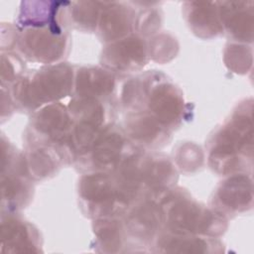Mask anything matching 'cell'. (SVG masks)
Instances as JSON below:
<instances>
[{
  "instance_id": "cell-1",
  "label": "cell",
  "mask_w": 254,
  "mask_h": 254,
  "mask_svg": "<svg viewBox=\"0 0 254 254\" xmlns=\"http://www.w3.org/2000/svg\"><path fill=\"white\" fill-rule=\"evenodd\" d=\"M163 221L176 234L220 233L225 228V220L220 213H213L190 198L181 195L169 196L160 205Z\"/></svg>"
},
{
  "instance_id": "cell-2",
  "label": "cell",
  "mask_w": 254,
  "mask_h": 254,
  "mask_svg": "<svg viewBox=\"0 0 254 254\" xmlns=\"http://www.w3.org/2000/svg\"><path fill=\"white\" fill-rule=\"evenodd\" d=\"M72 87V70L66 64L48 66L33 77L22 80L18 86L19 96L25 105L38 106L65 96Z\"/></svg>"
},
{
  "instance_id": "cell-3",
  "label": "cell",
  "mask_w": 254,
  "mask_h": 254,
  "mask_svg": "<svg viewBox=\"0 0 254 254\" xmlns=\"http://www.w3.org/2000/svg\"><path fill=\"white\" fill-rule=\"evenodd\" d=\"M79 192L88 207V212L99 216L120 213L128 205L120 196L115 184L105 174H93L82 178Z\"/></svg>"
},
{
  "instance_id": "cell-4",
  "label": "cell",
  "mask_w": 254,
  "mask_h": 254,
  "mask_svg": "<svg viewBox=\"0 0 254 254\" xmlns=\"http://www.w3.org/2000/svg\"><path fill=\"white\" fill-rule=\"evenodd\" d=\"M103 61L109 68L131 71L145 64L147 50L144 42L138 37H128L105 49Z\"/></svg>"
},
{
  "instance_id": "cell-5",
  "label": "cell",
  "mask_w": 254,
  "mask_h": 254,
  "mask_svg": "<svg viewBox=\"0 0 254 254\" xmlns=\"http://www.w3.org/2000/svg\"><path fill=\"white\" fill-rule=\"evenodd\" d=\"M22 50L38 61L50 62L61 57L64 38L59 29L37 28L28 30L22 38Z\"/></svg>"
},
{
  "instance_id": "cell-6",
  "label": "cell",
  "mask_w": 254,
  "mask_h": 254,
  "mask_svg": "<svg viewBox=\"0 0 254 254\" xmlns=\"http://www.w3.org/2000/svg\"><path fill=\"white\" fill-rule=\"evenodd\" d=\"M149 109L161 124H174L180 120L184 110L182 93L173 84L161 83L151 91Z\"/></svg>"
},
{
  "instance_id": "cell-7",
  "label": "cell",
  "mask_w": 254,
  "mask_h": 254,
  "mask_svg": "<svg viewBox=\"0 0 254 254\" xmlns=\"http://www.w3.org/2000/svg\"><path fill=\"white\" fill-rule=\"evenodd\" d=\"M216 200L223 210L242 211L252 205V182L244 175L226 180L216 192Z\"/></svg>"
},
{
  "instance_id": "cell-8",
  "label": "cell",
  "mask_w": 254,
  "mask_h": 254,
  "mask_svg": "<svg viewBox=\"0 0 254 254\" xmlns=\"http://www.w3.org/2000/svg\"><path fill=\"white\" fill-rule=\"evenodd\" d=\"M33 125L37 131L50 139L69 146L72 128H70L68 114L61 104H52L39 111L34 117Z\"/></svg>"
},
{
  "instance_id": "cell-9",
  "label": "cell",
  "mask_w": 254,
  "mask_h": 254,
  "mask_svg": "<svg viewBox=\"0 0 254 254\" xmlns=\"http://www.w3.org/2000/svg\"><path fill=\"white\" fill-rule=\"evenodd\" d=\"M246 2H226L218 7L222 27L238 41H252L253 11L252 5L247 8Z\"/></svg>"
},
{
  "instance_id": "cell-10",
  "label": "cell",
  "mask_w": 254,
  "mask_h": 254,
  "mask_svg": "<svg viewBox=\"0 0 254 254\" xmlns=\"http://www.w3.org/2000/svg\"><path fill=\"white\" fill-rule=\"evenodd\" d=\"M124 143L121 133L109 128L101 131L89 151L93 165L100 170L115 167L120 163Z\"/></svg>"
},
{
  "instance_id": "cell-11",
  "label": "cell",
  "mask_w": 254,
  "mask_h": 254,
  "mask_svg": "<svg viewBox=\"0 0 254 254\" xmlns=\"http://www.w3.org/2000/svg\"><path fill=\"white\" fill-rule=\"evenodd\" d=\"M103 8L99 20V31L106 41L120 40L129 33L132 26L130 9L118 3H109Z\"/></svg>"
},
{
  "instance_id": "cell-12",
  "label": "cell",
  "mask_w": 254,
  "mask_h": 254,
  "mask_svg": "<svg viewBox=\"0 0 254 254\" xmlns=\"http://www.w3.org/2000/svg\"><path fill=\"white\" fill-rule=\"evenodd\" d=\"M114 87V77L107 70L98 67L82 68L75 78L78 96L98 98L109 94Z\"/></svg>"
},
{
  "instance_id": "cell-13",
  "label": "cell",
  "mask_w": 254,
  "mask_h": 254,
  "mask_svg": "<svg viewBox=\"0 0 254 254\" xmlns=\"http://www.w3.org/2000/svg\"><path fill=\"white\" fill-rule=\"evenodd\" d=\"M188 10V19L193 30L202 33L204 36L216 35L222 32L223 27L220 21L219 9L216 3L191 2Z\"/></svg>"
},
{
  "instance_id": "cell-14",
  "label": "cell",
  "mask_w": 254,
  "mask_h": 254,
  "mask_svg": "<svg viewBox=\"0 0 254 254\" xmlns=\"http://www.w3.org/2000/svg\"><path fill=\"white\" fill-rule=\"evenodd\" d=\"M162 222L161 207L153 201H147L136 208L128 219L132 233L141 238H152Z\"/></svg>"
},
{
  "instance_id": "cell-15",
  "label": "cell",
  "mask_w": 254,
  "mask_h": 254,
  "mask_svg": "<svg viewBox=\"0 0 254 254\" xmlns=\"http://www.w3.org/2000/svg\"><path fill=\"white\" fill-rule=\"evenodd\" d=\"M37 238L36 230L24 221L9 220L2 224V245H7L8 251H35Z\"/></svg>"
},
{
  "instance_id": "cell-16",
  "label": "cell",
  "mask_w": 254,
  "mask_h": 254,
  "mask_svg": "<svg viewBox=\"0 0 254 254\" xmlns=\"http://www.w3.org/2000/svg\"><path fill=\"white\" fill-rule=\"evenodd\" d=\"M152 115H135L127 123V132L135 141L147 146L163 141L165 129Z\"/></svg>"
},
{
  "instance_id": "cell-17",
  "label": "cell",
  "mask_w": 254,
  "mask_h": 254,
  "mask_svg": "<svg viewBox=\"0 0 254 254\" xmlns=\"http://www.w3.org/2000/svg\"><path fill=\"white\" fill-rule=\"evenodd\" d=\"M143 182L154 190H162L167 188L175 180L176 171L169 160L164 158H157L150 160L142 165Z\"/></svg>"
},
{
  "instance_id": "cell-18",
  "label": "cell",
  "mask_w": 254,
  "mask_h": 254,
  "mask_svg": "<svg viewBox=\"0 0 254 254\" xmlns=\"http://www.w3.org/2000/svg\"><path fill=\"white\" fill-rule=\"evenodd\" d=\"M159 246L168 252H187V253H203L207 252L208 242L200 237L188 236V234L166 235L161 237Z\"/></svg>"
},
{
  "instance_id": "cell-19",
  "label": "cell",
  "mask_w": 254,
  "mask_h": 254,
  "mask_svg": "<svg viewBox=\"0 0 254 254\" xmlns=\"http://www.w3.org/2000/svg\"><path fill=\"white\" fill-rule=\"evenodd\" d=\"M69 109L79 122L90 123L99 127L103 122V107L96 98L77 96L70 102Z\"/></svg>"
},
{
  "instance_id": "cell-20",
  "label": "cell",
  "mask_w": 254,
  "mask_h": 254,
  "mask_svg": "<svg viewBox=\"0 0 254 254\" xmlns=\"http://www.w3.org/2000/svg\"><path fill=\"white\" fill-rule=\"evenodd\" d=\"M94 232L104 251H116V248L120 247L122 244V226L115 220H98Z\"/></svg>"
},
{
  "instance_id": "cell-21",
  "label": "cell",
  "mask_w": 254,
  "mask_h": 254,
  "mask_svg": "<svg viewBox=\"0 0 254 254\" xmlns=\"http://www.w3.org/2000/svg\"><path fill=\"white\" fill-rule=\"evenodd\" d=\"M53 159L51 152L47 148H39L31 153L27 168L38 178L47 177L55 171L57 166V162Z\"/></svg>"
},
{
  "instance_id": "cell-22",
  "label": "cell",
  "mask_w": 254,
  "mask_h": 254,
  "mask_svg": "<svg viewBox=\"0 0 254 254\" xmlns=\"http://www.w3.org/2000/svg\"><path fill=\"white\" fill-rule=\"evenodd\" d=\"M3 199H7L8 202H16L17 205L22 201V197L28 193V188L23 180H20L17 176H8L6 179L3 178Z\"/></svg>"
},
{
  "instance_id": "cell-23",
  "label": "cell",
  "mask_w": 254,
  "mask_h": 254,
  "mask_svg": "<svg viewBox=\"0 0 254 254\" xmlns=\"http://www.w3.org/2000/svg\"><path fill=\"white\" fill-rule=\"evenodd\" d=\"M77 6L73 9V17L78 25L90 28L96 25L99 16L98 2H76Z\"/></svg>"
},
{
  "instance_id": "cell-24",
  "label": "cell",
  "mask_w": 254,
  "mask_h": 254,
  "mask_svg": "<svg viewBox=\"0 0 254 254\" xmlns=\"http://www.w3.org/2000/svg\"><path fill=\"white\" fill-rule=\"evenodd\" d=\"M225 56L226 58H229L228 64L236 72L244 71L245 69L247 70L248 65H251L252 63L251 50L248 52L247 49H245L243 46H230Z\"/></svg>"
}]
</instances>
